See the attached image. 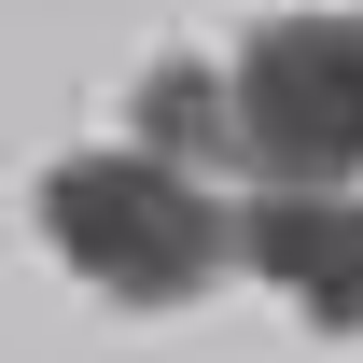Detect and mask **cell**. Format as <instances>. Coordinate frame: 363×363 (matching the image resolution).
I'll use <instances>...</instances> for the list:
<instances>
[{
	"instance_id": "1",
	"label": "cell",
	"mask_w": 363,
	"mask_h": 363,
	"mask_svg": "<svg viewBox=\"0 0 363 363\" xmlns=\"http://www.w3.org/2000/svg\"><path fill=\"white\" fill-rule=\"evenodd\" d=\"M43 238L112 308H196V294L238 266V210H210L196 168L140 154V140L126 154H70V168L43 182Z\"/></svg>"
},
{
	"instance_id": "2",
	"label": "cell",
	"mask_w": 363,
	"mask_h": 363,
	"mask_svg": "<svg viewBox=\"0 0 363 363\" xmlns=\"http://www.w3.org/2000/svg\"><path fill=\"white\" fill-rule=\"evenodd\" d=\"M224 70L252 182H363V14H266Z\"/></svg>"
},
{
	"instance_id": "3",
	"label": "cell",
	"mask_w": 363,
	"mask_h": 363,
	"mask_svg": "<svg viewBox=\"0 0 363 363\" xmlns=\"http://www.w3.org/2000/svg\"><path fill=\"white\" fill-rule=\"evenodd\" d=\"M238 266L279 279L321 335H363V182H252Z\"/></svg>"
},
{
	"instance_id": "4",
	"label": "cell",
	"mask_w": 363,
	"mask_h": 363,
	"mask_svg": "<svg viewBox=\"0 0 363 363\" xmlns=\"http://www.w3.org/2000/svg\"><path fill=\"white\" fill-rule=\"evenodd\" d=\"M126 140L140 154H168V168H238V70H140L126 98Z\"/></svg>"
}]
</instances>
